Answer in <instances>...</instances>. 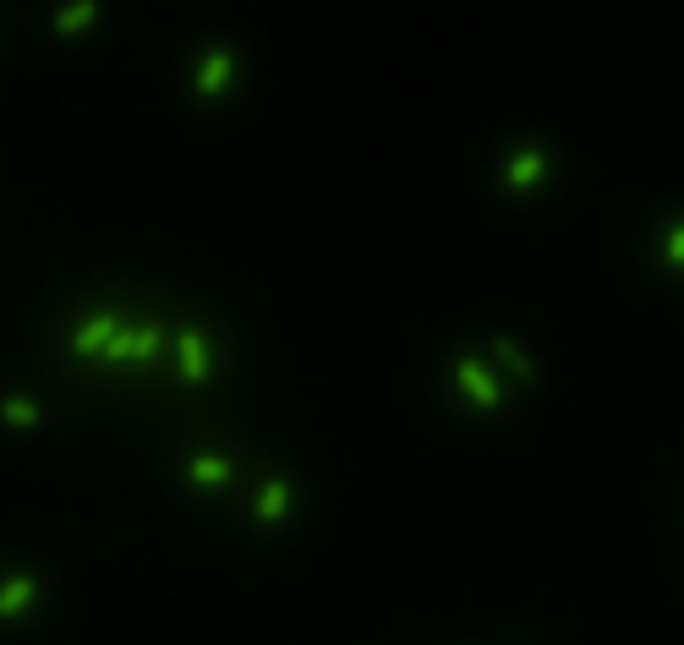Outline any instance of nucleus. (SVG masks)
I'll use <instances>...</instances> for the list:
<instances>
[{
	"label": "nucleus",
	"instance_id": "nucleus-2",
	"mask_svg": "<svg viewBox=\"0 0 684 645\" xmlns=\"http://www.w3.org/2000/svg\"><path fill=\"white\" fill-rule=\"evenodd\" d=\"M115 334H121V323L110 318V312H99V318L83 323V334H77V356H94V350H110Z\"/></svg>",
	"mask_w": 684,
	"mask_h": 645
},
{
	"label": "nucleus",
	"instance_id": "nucleus-9",
	"mask_svg": "<svg viewBox=\"0 0 684 645\" xmlns=\"http://www.w3.org/2000/svg\"><path fill=\"white\" fill-rule=\"evenodd\" d=\"M94 17H99V6H88V0H83V6H66L61 17H55V28H61V33H77V28H88Z\"/></svg>",
	"mask_w": 684,
	"mask_h": 645
},
{
	"label": "nucleus",
	"instance_id": "nucleus-8",
	"mask_svg": "<svg viewBox=\"0 0 684 645\" xmlns=\"http://www.w3.org/2000/svg\"><path fill=\"white\" fill-rule=\"evenodd\" d=\"M225 476H230L225 460H208V454H197V460H192V482H197V487H219Z\"/></svg>",
	"mask_w": 684,
	"mask_h": 645
},
{
	"label": "nucleus",
	"instance_id": "nucleus-10",
	"mask_svg": "<svg viewBox=\"0 0 684 645\" xmlns=\"http://www.w3.org/2000/svg\"><path fill=\"white\" fill-rule=\"evenodd\" d=\"M159 350V328H137L132 334V361H148Z\"/></svg>",
	"mask_w": 684,
	"mask_h": 645
},
{
	"label": "nucleus",
	"instance_id": "nucleus-7",
	"mask_svg": "<svg viewBox=\"0 0 684 645\" xmlns=\"http://www.w3.org/2000/svg\"><path fill=\"white\" fill-rule=\"evenodd\" d=\"M28 596H33V580H28V574L6 580V591H0V613H6V618H17L22 607H28Z\"/></svg>",
	"mask_w": 684,
	"mask_h": 645
},
{
	"label": "nucleus",
	"instance_id": "nucleus-13",
	"mask_svg": "<svg viewBox=\"0 0 684 645\" xmlns=\"http://www.w3.org/2000/svg\"><path fill=\"white\" fill-rule=\"evenodd\" d=\"M668 263H674V268H684V225L674 230V236H668Z\"/></svg>",
	"mask_w": 684,
	"mask_h": 645
},
{
	"label": "nucleus",
	"instance_id": "nucleus-3",
	"mask_svg": "<svg viewBox=\"0 0 684 645\" xmlns=\"http://www.w3.org/2000/svg\"><path fill=\"white\" fill-rule=\"evenodd\" d=\"M181 372H187L192 383L208 378V350H203V334H197V328H187V334H181Z\"/></svg>",
	"mask_w": 684,
	"mask_h": 645
},
{
	"label": "nucleus",
	"instance_id": "nucleus-6",
	"mask_svg": "<svg viewBox=\"0 0 684 645\" xmlns=\"http://www.w3.org/2000/svg\"><path fill=\"white\" fill-rule=\"evenodd\" d=\"M285 509H291V487L285 482H269L258 492V520H280Z\"/></svg>",
	"mask_w": 684,
	"mask_h": 645
},
{
	"label": "nucleus",
	"instance_id": "nucleus-11",
	"mask_svg": "<svg viewBox=\"0 0 684 645\" xmlns=\"http://www.w3.org/2000/svg\"><path fill=\"white\" fill-rule=\"evenodd\" d=\"M6 421H11V427H33V421H39V410H33L28 400H11V405H6Z\"/></svg>",
	"mask_w": 684,
	"mask_h": 645
},
{
	"label": "nucleus",
	"instance_id": "nucleus-5",
	"mask_svg": "<svg viewBox=\"0 0 684 645\" xmlns=\"http://www.w3.org/2000/svg\"><path fill=\"white\" fill-rule=\"evenodd\" d=\"M225 82H230V55H225V50H214V55L203 61V72H197V93H203V99H214V93L225 88Z\"/></svg>",
	"mask_w": 684,
	"mask_h": 645
},
{
	"label": "nucleus",
	"instance_id": "nucleus-4",
	"mask_svg": "<svg viewBox=\"0 0 684 645\" xmlns=\"http://www.w3.org/2000/svg\"><path fill=\"white\" fill-rule=\"evenodd\" d=\"M542 148H526V154H520L515 164H509V186H515V192H531V186L542 181Z\"/></svg>",
	"mask_w": 684,
	"mask_h": 645
},
{
	"label": "nucleus",
	"instance_id": "nucleus-12",
	"mask_svg": "<svg viewBox=\"0 0 684 645\" xmlns=\"http://www.w3.org/2000/svg\"><path fill=\"white\" fill-rule=\"evenodd\" d=\"M104 361H132V334H115V345L104 350Z\"/></svg>",
	"mask_w": 684,
	"mask_h": 645
},
{
	"label": "nucleus",
	"instance_id": "nucleus-1",
	"mask_svg": "<svg viewBox=\"0 0 684 645\" xmlns=\"http://www.w3.org/2000/svg\"><path fill=\"white\" fill-rule=\"evenodd\" d=\"M455 378H460V389H466L482 410H493V405H498V383L488 378V367H482V361H471V356H466V361H455Z\"/></svg>",
	"mask_w": 684,
	"mask_h": 645
}]
</instances>
